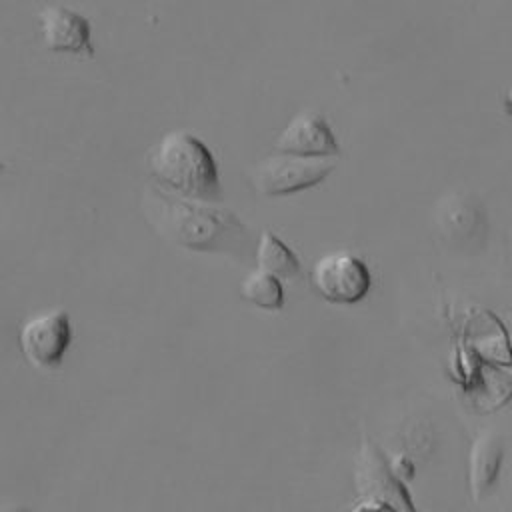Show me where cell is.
Instances as JSON below:
<instances>
[{
  "label": "cell",
  "instance_id": "obj_1",
  "mask_svg": "<svg viewBox=\"0 0 512 512\" xmlns=\"http://www.w3.org/2000/svg\"><path fill=\"white\" fill-rule=\"evenodd\" d=\"M140 206L146 224L178 248L232 258H244L250 252V228L228 208L180 198L158 186L142 192Z\"/></svg>",
  "mask_w": 512,
  "mask_h": 512
},
{
  "label": "cell",
  "instance_id": "obj_2",
  "mask_svg": "<svg viewBox=\"0 0 512 512\" xmlns=\"http://www.w3.org/2000/svg\"><path fill=\"white\" fill-rule=\"evenodd\" d=\"M146 166L158 188L168 194L212 204L222 200L218 164L208 146L190 132L164 134L148 150Z\"/></svg>",
  "mask_w": 512,
  "mask_h": 512
},
{
  "label": "cell",
  "instance_id": "obj_3",
  "mask_svg": "<svg viewBox=\"0 0 512 512\" xmlns=\"http://www.w3.org/2000/svg\"><path fill=\"white\" fill-rule=\"evenodd\" d=\"M334 166L330 158L274 152L254 166L252 182L264 196H288L320 184Z\"/></svg>",
  "mask_w": 512,
  "mask_h": 512
},
{
  "label": "cell",
  "instance_id": "obj_4",
  "mask_svg": "<svg viewBox=\"0 0 512 512\" xmlns=\"http://www.w3.org/2000/svg\"><path fill=\"white\" fill-rule=\"evenodd\" d=\"M18 340L30 366L38 370H56L72 342L70 318L64 310H48L30 316L22 324Z\"/></svg>",
  "mask_w": 512,
  "mask_h": 512
},
{
  "label": "cell",
  "instance_id": "obj_5",
  "mask_svg": "<svg viewBox=\"0 0 512 512\" xmlns=\"http://www.w3.org/2000/svg\"><path fill=\"white\" fill-rule=\"evenodd\" d=\"M312 284L316 292L332 304H356L368 294L372 276L358 256L350 252H330L314 264Z\"/></svg>",
  "mask_w": 512,
  "mask_h": 512
},
{
  "label": "cell",
  "instance_id": "obj_6",
  "mask_svg": "<svg viewBox=\"0 0 512 512\" xmlns=\"http://www.w3.org/2000/svg\"><path fill=\"white\" fill-rule=\"evenodd\" d=\"M38 32L46 50L74 56H94L90 22L66 6H44L38 12Z\"/></svg>",
  "mask_w": 512,
  "mask_h": 512
},
{
  "label": "cell",
  "instance_id": "obj_7",
  "mask_svg": "<svg viewBox=\"0 0 512 512\" xmlns=\"http://www.w3.org/2000/svg\"><path fill=\"white\" fill-rule=\"evenodd\" d=\"M274 148L282 154L310 158L340 156V146L336 142L332 128L328 126L324 116L312 110L292 116L286 128L278 134Z\"/></svg>",
  "mask_w": 512,
  "mask_h": 512
},
{
  "label": "cell",
  "instance_id": "obj_8",
  "mask_svg": "<svg viewBox=\"0 0 512 512\" xmlns=\"http://www.w3.org/2000/svg\"><path fill=\"white\" fill-rule=\"evenodd\" d=\"M356 484L362 494H368V498L386 502L396 512H416L414 504L410 502L406 486L402 484L400 478L392 474L378 446L370 444L368 440H364L360 450Z\"/></svg>",
  "mask_w": 512,
  "mask_h": 512
},
{
  "label": "cell",
  "instance_id": "obj_9",
  "mask_svg": "<svg viewBox=\"0 0 512 512\" xmlns=\"http://www.w3.org/2000/svg\"><path fill=\"white\" fill-rule=\"evenodd\" d=\"M502 458V438L492 430H482L472 442L468 454V484L474 500H482L490 492L500 472Z\"/></svg>",
  "mask_w": 512,
  "mask_h": 512
},
{
  "label": "cell",
  "instance_id": "obj_10",
  "mask_svg": "<svg viewBox=\"0 0 512 512\" xmlns=\"http://www.w3.org/2000/svg\"><path fill=\"white\" fill-rule=\"evenodd\" d=\"M254 258L258 270H264L278 280H294L300 276V260L298 256L272 232L264 230L254 246Z\"/></svg>",
  "mask_w": 512,
  "mask_h": 512
},
{
  "label": "cell",
  "instance_id": "obj_11",
  "mask_svg": "<svg viewBox=\"0 0 512 512\" xmlns=\"http://www.w3.org/2000/svg\"><path fill=\"white\" fill-rule=\"evenodd\" d=\"M240 296L246 302L264 310H280L284 304L282 282L276 276L258 268L242 280Z\"/></svg>",
  "mask_w": 512,
  "mask_h": 512
},
{
  "label": "cell",
  "instance_id": "obj_12",
  "mask_svg": "<svg viewBox=\"0 0 512 512\" xmlns=\"http://www.w3.org/2000/svg\"><path fill=\"white\" fill-rule=\"evenodd\" d=\"M440 222L446 234H454L458 238H470L482 224V216L476 212L474 204L466 200H446L440 210Z\"/></svg>",
  "mask_w": 512,
  "mask_h": 512
},
{
  "label": "cell",
  "instance_id": "obj_13",
  "mask_svg": "<svg viewBox=\"0 0 512 512\" xmlns=\"http://www.w3.org/2000/svg\"><path fill=\"white\" fill-rule=\"evenodd\" d=\"M350 512H396V510L392 506H388L386 502L370 498V500H364L358 506H354Z\"/></svg>",
  "mask_w": 512,
  "mask_h": 512
},
{
  "label": "cell",
  "instance_id": "obj_14",
  "mask_svg": "<svg viewBox=\"0 0 512 512\" xmlns=\"http://www.w3.org/2000/svg\"><path fill=\"white\" fill-rule=\"evenodd\" d=\"M506 108H508V112H512V90L506 96Z\"/></svg>",
  "mask_w": 512,
  "mask_h": 512
}]
</instances>
